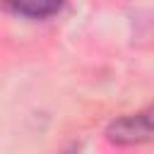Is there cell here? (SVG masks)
Masks as SVG:
<instances>
[{"label": "cell", "mask_w": 154, "mask_h": 154, "mask_svg": "<svg viewBox=\"0 0 154 154\" xmlns=\"http://www.w3.org/2000/svg\"><path fill=\"white\" fill-rule=\"evenodd\" d=\"M60 2L55 0H19V2H12L10 10H14L17 14H24V17H31V19H46L55 12H60Z\"/></svg>", "instance_id": "1"}, {"label": "cell", "mask_w": 154, "mask_h": 154, "mask_svg": "<svg viewBox=\"0 0 154 154\" xmlns=\"http://www.w3.org/2000/svg\"><path fill=\"white\" fill-rule=\"evenodd\" d=\"M135 116V123L140 128V132L144 135V140H152L154 137V103L149 108H144L142 113H132Z\"/></svg>", "instance_id": "2"}]
</instances>
